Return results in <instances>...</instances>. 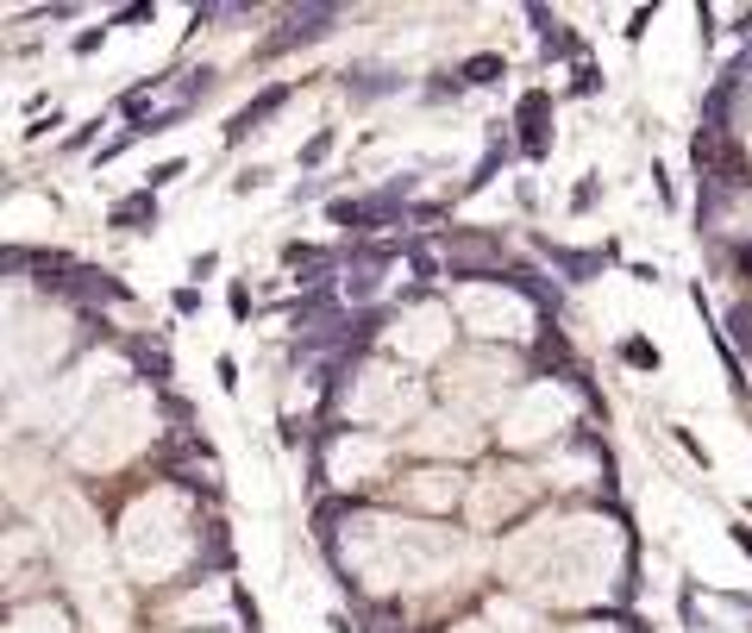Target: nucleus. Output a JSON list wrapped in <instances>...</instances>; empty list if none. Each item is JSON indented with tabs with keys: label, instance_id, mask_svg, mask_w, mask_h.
Wrapping results in <instances>:
<instances>
[{
	"label": "nucleus",
	"instance_id": "f257e3e1",
	"mask_svg": "<svg viewBox=\"0 0 752 633\" xmlns=\"http://www.w3.org/2000/svg\"><path fill=\"white\" fill-rule=\"evenodd\" d=\"M408 194H414V177L389 182V189H377V194H358V201H333L327 213H333V227H345V232H377L402 213Z\"/></svg>",
	"mask_w": 752,
	"mask_h": 633
},
{
	"label": "nucleus",
	"instance_id": "f03ea898",
	"mask_svg": "<svg viewBox=\"0 0 752 633\" xmlns=\"http://www.w3.org/2000/svg\"><path fill=\"white\" fill-rule=\"evenodd\" d=\"M339 19H345L339 7H295V13H282V26L258 44V57H282V51H301V44H320Z\"/></svg>",
	"mask_w": 752,
	"mask_h": 633
},
{
	"label": "nucleus",
	"instance_id": "7ed1b4c3",
	"mask_svg": "<svg viewBox=\"0 0 752 633\" xmlns=\"http://www.w3.org/2000/svg\"><path fill=\"white\" fill-rule=\"evenodd\" d=\"M514 125H521V158L540 163L552 151V89H527L514 101Z\"/></svg>",
	"mask_w": 752,
	"mask_h": 633
},
{
	"label": "nucleus",
	"instance_id": "20e7f679",
	"mask_svg": "<svg viewBox=\"0 0 752 633\" xmlns=\"http://www.w3.org/2000/svg\"><path fill=\"white\" fill-rule=\"evenodd\" d=\"M339 82H345L351 101H389V94L408 89V76L389 70V63H351V70H339Z\"/></svg>",
	"mask_w": 752,
	"mask_h": 633
},
{
	"label": "nucleus",
	"instance_id": "39448f33",
	"mask_svg": "<svg viewBox=\"0 0 752 633\" xmlns=\"http://www.w3.org/2000/svg\"><path fill=\"white\" fill-rule=\"evenodd\" d=\"M533 251H540L564 282H590V277H602V264H609V251H578V245H559V239H533Z\"/></svg>",
	"mask_w": 752,
	"mask_h": 633
},
{
	"label": "nucleus",
	"instance_id": "423d86ee",
	"mask_svg": "<svg viewBox=\"0 0 752 633\" xmlns=\"http://www.w3.org/2000/svg\"><path fill=\"white\" fill-rule=\"evenodd\" d=\"M289 94H295V89H289V82H270V89H263L258 101H245V107H239V113H232V120H227V144L251 139V132H258V125L270 120V113H282V107H289Z\"/></svg>",
	"mask_w": 752,
	"mask_h": 633
},
{
	"label": "nucleus",
	"instance_id": "0eeeda50",
	"mask_svg": "<svg viewBox=\"0 0 752 633\" xmlns=\"http://www.w3.org/2000/svg\"><path fill=\"white\" fill-rule=\"evenodd\" d=\"M495 282H508V289H521V295L533 301V308H545V314H559V308H564L559 282H545L540 270H527V264H508V270H502V277H495Z\"/></svg>",
	"mask_w": 752,
	"mask_h": 633
},
{
	"label": "nucleus",
	"instance_id": "6e6552de",
	"mask_svg": "<svg viewBox=\"0 0 752 633\" xmlns=\"http://www.w3.org/2000/svg\"><path fill=\"white\" fill-rule=\"evenodd\" d=\"M107 227H120V232H151V227H158V194L139 189V194H126V201H113V208H107Z\"/></svg>",
	"mask_w": 752,
	"mask_h": 633
},
{
	"label": "nucleus",
	"instance_id": "1a4fd4ad",
	"mask_svg": "<svg viewBox=\"0 0 752 633\" xmlns=\"http://www.w3.org/2000/svg\"><path fill=\"white\" fill-rule=\"evenodd\" d=\"M527 19H533V32H540V51L545 57H571V51H578V32H571L564 19H552L545 7H527Z\"/></svg>",
	"mask_w": 752,
	"mask_h": 633
},
{
	"label": "nucleus",
	"instance_id": "9d476101",
	"mask_svg": "<svg viewBox=\"0 0 752 633\" xmlns=\"http://www.w3.org/2000/svg\"><path fill=\"white\" fill-rule=\"evenodd\" d=\"M282 264H289V270H308V282L320 289V282H327V270L339 264V251H320V245H301V239H295V245H282Z\"/></svg>",
	"mask_w": 752,
	"mask_h": 633
},
{
	"label": "nucleus",
	"instance_id": "9b49d317",
	"mask_svg": "<svg viewBox=\"0 0 752 633\" xmlns=\"http://www.w3.org/2000/svg\"><path fill=\"white\" fill-rule=\"evenodd\" d=\"M502 76H508V63L495 51H477V57L458 63V82H464V89H490V82H502Z\"/></svg>",
	"mask_w": 752,
	"mask_h": 633
},
{
	"label": "nucleus",
	"instance_id": "f8f14e48",
	"mask_svg": "<svg viewBox=\"0 0 752 633\" xmlns=\"http://www.w3.org/2000/svg\"><path fill=\"white\" fill-rule=\"evenodd\" d=\"M502 163H508V139H502V144H490V151H483V163H477V177L464 182V194L490 189V177H495V170H502Z\"/></svg>",
	"mask_w": 752,
	"mask_h": 633
},
{
	"label": "nucleus",
	"instance_id": "ddd939ff",
	"mask_svg": "<svg viewBox=\"0 0 752 633\" xmlns=\"http://www.w3.org/2000/svg\"><path fill=\"white\" fill-rule=\"evenodd\" d=\"M139 370H144V376H151L158 389L176 376V370H170V352H163V345H139Z\"/></svg>",
	"mask_w": 752,
	"mask_h": 633
},
{
	"label": "nucleus",
	"instance_id": "4468645a",
	"mask_svg": "<svg viewBox=\"0 0 752 633\" xmlns=\"http://www.w3.org/2000/svg\"><path fill=\"white\" fill-rule=\"evenodd\" d=\"M339 295H345V301H370V295H377V270H364V264H351V277H345V282H339Z\"/></svg>",
	"mask_w": 752,
	"mask_h": 633
},
{
	"label": "nucleus",
	"instance_id": "2eb2a0df",
	"mask_svg": "<svg viewBox=\"0 0 752 633\" xmlns=\"http://www.w3.org/2000/svg\"><path fill=\"white\" fill-rule=\"evenodd\" d=\"M621 358H628L633 370H659V345H652V339H640V333L621 339Z\"/></svg>",
	"mask_w": 752,
	"mask_h": 633
},
{
	"label": "nucleus",
	"instance_id": "dca6fc26",
	"mask_svg": "<svg viewBox=\"0 0 752 633\" xmlns=\"http://www.w3.org/2000/svg\"><path fill=\"white\" fill-rule=\"evenodd\" d=\"M402 258L414 264V277H420V282H433V277H439V258H433L427 245H420V239H402Z\"/></svg>",
	"mask_w": 752,
	"mask_h": 633
},
{
	"label": "nucleus",
	"instance_id": "f3484780",
	"mask_svg": "<svg viewBox=\"0 0 752 633\" xmlns=\"http://www.w3.org/2000/svg\"><path fill=\"white\" fill-rule=\"evenodd\" d=\"M333 144H339V132H314V139L301 144V170H320V163L333 158Z\"/></svg>",
	"mask_w": 752,
	"mask_h": 633
},
{
	"label": "nucleus",
	"instance_id": "a211bd4d",
	"mask_svg": "<svg viewBox=\"0 0 752 633\" xmlns=\"http://www.w3.org/2000/svg\"><path fill=\"white\" fill-rule=\"evenodd\" d=\"M728 333H734L740 352H752V308H746V301H740L734 314H728Z\"/></svg>",
	"mask_w": 752,
	"mask_h": 633
},
{
	"label": "nucleus",
	"instance_id": "6ab92c4d",
	"mask_svg": "<svg viewBox=\"0 0 752 633\" xmlns=\"http://www.w3.org/2000/svg\"><path fill=\"white\" fill-rule=\"evenodd\" d=\"M602 89V70H595V63H578V70H571V89L564 94H595Z\"/></svg>",
	"mask_w": 752,
	"mask_h": 633
},
{
	"label": "nucleus",
	"instance_id": "aec40b11",
	"mask_svg": "<svg viewBox=\"0 0 752 633\" xmlns=\"http://www.w3.org/2000/svg\"><path fill=\"white\" fill-rule=\"evenodd\" d=\"M182 170H189V163H182V158L158 163V170H151V177H144V189H151V194H158V189H170V182H176V177H182Z\"/></svg>",
	"mask_w": 752,
	"mask_h": 633
},
{
	"label": "nucleus",
	"instance_id": "412c9836",
	"mask_svg": "<svg viewBox=\"0 0 752 633\" xmlns=\"http://www.w3.org/2000/svg\"><path fill=\"white\" fill-rule=\"evenodd\" d=\"M170 308H176L182 320H189V314H201V289H194V282H182V289L170 295Z\"/></svg>",
	"mask_w": 752,
	"mask_h": 633
},
{
	"label": "nucleus",
	"instance_id": "4be33fe9",
	"mask_svg": "<svg viewBox=\"0 0 752 633\" xmlns=\"http://www.w3.org/2000/svg\"><path fill=\"white\" fill-rule=\"evenodd\" d=\"M213 376H220V389L232 395V389H239V358H232V352H220V358H213Z\"/></svg>",
	"mask_w": 752,
	"mask_h": 633
},
{
	"label": "nucleus",
	"instance_id": "5701e85b",
	"mask_svg": "<svg viewBox=\"0 0 752 633\" xmlns=\"http://www.w3.org/2000/svg\"><path fill=\"white\" fill-rule=\"evenodd\" d=\"M107 44V26H88V32H76V57H94Z\"/></svg>",
	"mask_w": 752,
	"mask_h": 633
},
{
	"label": "nucleus",
	"instance_id": "b1692460",
	"mask_svg": "<svg viewBox=\"0 0 752 633\" xmlns=\"http://www.w3.org/2000/svg\"><path fill=\"white\" fill-rule=\"evenodd\" d=\"M263 182H270V170H239V177H232V189H239V194H258Z\"/></svg>",
	"mask_w": 752,
	"mask_h": 633
},
{
	"label": "nucleus",
	"instance_id": "393cba45",
	"mask_svg": "<svg viewBox=\"0 0 752 633\" xmlns=\"http://www.w3.org/2000/svg\"><path fill=\"white\" fill-rule=\"evenodd\" d=\"M227 308H232V320H245V314H251V289H245V282H232Z\"/></svg>",
	"mask_w": 752,
	"mask_h": 633
},
{
	"label": "nucleus",
	"instance_id": "a878e982",
	"mask_svg": "<svg viewBox=\"0 0 752 633\" xmlns=\"http://www.w3.org/2000/svg\"><path fill=\"white\" fill-rule=\"evenodd\" d=\"M213 270H220V251H201V258H194V264H189V277L201 282V277H213Z\"/></svg>",
	"mask_w": 752,
	"mask_h": 633
},
{
	"label": "nucleus",
	"instance_id": "bb28decb",
	"mask_svg": "<svg viewBox=\"0 0 752 633\" xmlns=\"http://www.w3.org/2000/svg\"><path fill=\"white\" fill-rule=\"evenodd\" d=\"M101 125H107V120H101V113H94V120H88V125H76V132H70V151H82V144H88V139H94V132H101Z\"/></svg>",
	"mask_w": 752,
	"mask_h": 633
},
{
	"label": "nucleus",
	"instance_id": "cd10ccee",
	"mask_svg": "<svg viewBox=\"0 0 752 633\" xmlns=\"http://www.w3.org/2000/svg\"><path fill=\"white\" fill-rule=\"evenodd\" d=\"M151 13H158V7H151V0H139V7H126V13H120V26H139V19H151Z\"/></svg>",
	"mask_w": 752,
	"mask_h": 633
},
{
	"label": "nucleus",
	"instance_id": "c85d7f7f",
	"mask_svg": "<svg viewBox=\"0 0 752 633\" xmlns=\"http://www.w3.org/2000/svg\"><path fill=\"white\" fill-rule=\"evenodd\" d=\"M590 201H595V182H578V189H571V208L583 213V208H590Z\"/></svg>",
	"mask_w": 752,
	"mask_h": 633
},
{
	"label": "nucleus",
	"instance_id": "c756f323",
	"mask_svg": "<svg viewBox=\"0 0 752 633\" xmlns=\"http://www.w3.org/2000/svg\"><path fill=\"white\" fill-rule=\"evenodd\" d=\"M734 270H740V277H752V239H746V245L734 251Z\"/></svg>",
	"mask_w": 752,
	"mask_h": 633
},
{
	"label": "nucleus",
	"instance_id": "7c9ffc66",
	"mask_svg": "<svg viewBox=\"0 0 752 633\" xmlns=\"http://www.w3.org/2000/svg\"><path fill=\"white\" fill-rule=\"evenodd\" d=\"M734 545H740V552H752V528H734Z\"/></svg>",
	"mask_w": 752,
	"mask_h": 633
}]
</instances>
